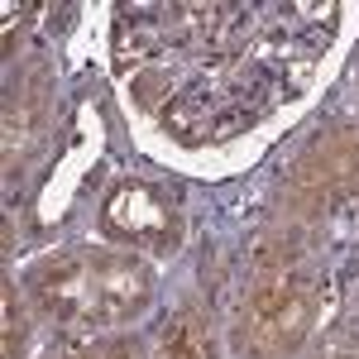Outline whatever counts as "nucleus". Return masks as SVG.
<instances>
[{
    "instance_id": "nucleus-1",
    "label": "nucleus",
    "mask_w": 359,
    "mask_h": 359,
    "mask_svg": "<svg viewBox=\"0 0 359 359\" xmlns=\"http://www.w3.org/2000/svg\"><path fill=\"white\" fill-rule=\"evenodd\" d=\"M29 287L39 306L62 326H111L139 316L154 297V273L130 249H72L43 259Z\"/></svg>"
},
{
    "instance_id": "nucleus-2",
    "label": "nucleus",
    "mask_w": 359,
    "mask_h": 359,
    "mask_svg": "<svg viewBox=\"0 0 359 359\" xmlns=\"http://www.w3.org/2000/svg\"><path fill=\"white\" fill-rule=\"evenodd\" d=\"M316 316V287L302 269H278L264 273L249 292L245 306V345L249 355L273 359V355H292L311 331Z\"/></svg>"
},
{
    "instance_id": "nucleus-3",
    "label": "nucleus",
    "mask_w": 359,
    "mask_h": 359,
    "mask_svg": "<svg viewBox=\"0 0 359 359\" xmlns=\"http://www.w3.org/2000/svg\"><path fill=\"white\" fill-rule=\"evenodd\" d=\"M101 230L120 245H144L154 254H172L182 240V211L154 182H120L101 206Z\"/></svg>"
},
{
    "instance_id": "nucleus-4",
    "label": "nucleus",
    "mask_w": 359,
    "mask_h": 359,
    "mask_svg": "<svg viewBox=\"0 0 359 359\" xmlns=\"http://www.w3.org/2000/svg\"><path fill=\"white\" fill-rule=\"evenodd\" d=\"M158 359H216V340H211V321L201 311H177L168 321L163 340H158Z\"/></svg>"
},
{
    "instance_id": "nucleus-5",
    "label": "nucleus",
    "mask_w": 359,
    "mask_h": 359,
    "mask_svg": "<svg viewBox=\"0 0 359 359\" xmlns=\"http://www.w3.org/2000/svg\"><path fill=\"white\" fill-rule=\"evenodd\" d=\"M5 321H10V335H5V355L15 359V350H20V335H25V326H20V306H15V292H5Z\"/></svg>"
},
{
    "instance_id": "nucleus-6",
    "label": "nucleus",
    "mask_w": 359,
    "mask_h": 359,
    "mask_svg": "<svg viewBox=\"0 0 359 359\" xmlns=\"http://www.w3.org/2000/svg\"><path fill=\"white\" fill-rule=\"evenodd\" d=\"M86 359H125V350L115 345V350H106V355H86Z\"/></svg>"
}]
</instances>
